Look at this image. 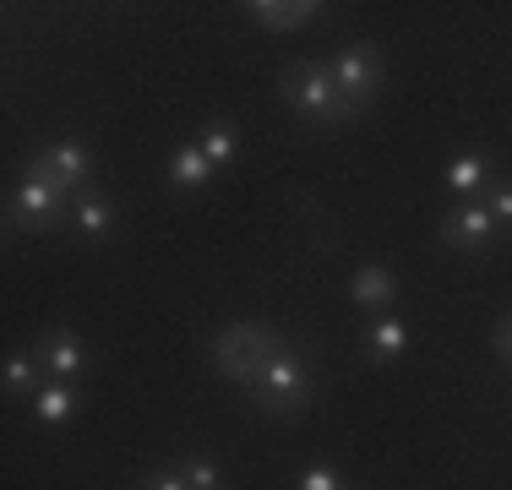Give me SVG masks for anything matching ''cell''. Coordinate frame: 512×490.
Here are the masks:
<instances>
[{"label": "cell", "mask_w": 512, "mask_h": 490, "mask_svg": "<svg viewBox=\"0 0 512 490\" xmlns=\"http://www.w3.org/2000/svg\"><path fill=\"white\" fill-rule=\"evenodd\" d=\"M71 207H77V191H71L44 158L28 153L22 180H17V191H11V202H6V224L28 229V235H50V229L71 224Z\"/></svg>", "instance_id": "1"}, {"label": "cell", "mask_w": 512, "mask_h": 490, "mask_svg": "<svg viewBox=\"0 0 512 490\" xmlns=\"http://www.w3.org/2000/svg\"><path fill=\"white\" fill-rule=\"evenodd\" d=\"M284 349H289V343L278 338L273 327H262V322H229V327H218V333H213V343H207V365L251 392L256 376L267 371V360H278Z\"/></svg>", "instance_id": "2"}, {"label": "cell", "mask_w": 512, "mask_h": 490, "mask_svg": "<svg viewBox=\"0 0 512 490\" xmlns=\"http://www.w3.org/2000/svg\"><path fill=\"white\" fill-rule=\"evenodd\" d=\"M278 93H284V104L295 109L306 126H349V120H360L365 109L349 104L344 93H338L333 71L306 60V66H284L278 71Z\"/></svg>", "instance_id": "3"}, {"label": "cell", "mask_w": 512, "mask_h": 490, "mask_svg": "<svg viewBox=\"0 0 512 490\" xmlns=\"http://www.w3.org/2000/svg\"><path fill=\"white\" fill-rule=\"evenodd\" d=\"M251 398H256V409L273 414V420H295V414H306L316 403V360L306 349L289 343L278 360H267V371L256 376Z\"/></svg>", "instance_id": "4"}, {"label": "cell", "mask_w": 512, "mask_h": 490, "mask_svg": "<svg viewBox=\"0 0 512 490\" xmlns=\"http://www.w3.org/2000/svg\"><path fill=\"white\" fill-rule=\"evenodd\" d=\"M327 71H333L338 93L349 98V104L371 109V98L382 93V77H387V60L376 44H344L333 60H327Z\"/></svg>", "instance_id": "5"}, {"label": "cell", "mask_w": 512, "mask_h": 490, "mask_svg": "<svg viewBox=\"0 0 512 490\" xmlns=\"http://www.w3.org/2000/svg\"><path fill=\"white\" fill-rule=\"evenodd\" d=\"M436 235H442V245L447 251H491L496 240H507L502 229H496V218L485 213V202H453L442 213V229H436Z\"/></svg>", "instance_id": "6"}, {"label": "cell", "mask_w": 512, "mask_h": 490, "mask_svg": "<svg viewBox=\"0 0 512 490\" xmlns=\"http://www.w3.org/2000/svg\"><path fill=\"white\" fill-rule=\"evenodd\" d=\"M33 354H39V365H44V376L50 382H82L88 376V343H82L77 333H66V327H55L50 338H39L33 343Z\"/></svg>", "instance_id": "7"}, {"label": "cell", "mask_w": 512, "mask_h": 490, "mask_svg": "<svg viewBox=\"0 0 512 490\" xmlns=\"http://www.w3.org/2000/svg\"><path fill=\"white\" fill-rule=\"evenodd\" d=\"M33 158H44V164L55 169L60 180H66L71 191H88L93 186V147L82 137H55V142H39L33 147Z\"/></svg>", "instance_id": "8"}, {"label": "cell", "mask_w": 512, "mask_h": 490, "mask_svg": "<svg viewBox=\"0 0 512 490\" xmlns=\"http://www.w3.org/2000/svg\"><path fill=\"white\" fill-rule=\"evenodd\" d=\"M349 294H355L360 311L387 316V311H393V300H398V273L387 262H360L355 273H349Z\"/></svg>", "instance_id": "9"}, {"label": "cell", "mask_w": 512, "mask_h": 490, "mask_svg": "<svg viewBox=\"0 0 512 490\" xmlns=\"http://www.w3.org/2000/svg\"><path fill=\"white\" fill-rule=\"evenodd\" d=\"M246 17L256 28H273V33H289V28H311L316 17H322V0H246Z\"/></svg>", "instance_id": "10"}, {"label": "cell", "mask_w": 512, "mask_h": 490, "mask_svg": "<svg viewBox=\"0 0 512 490\" xmlns=\"http://www.w3.org/2000/svg\"><path fill=\"white\" fill-rule=\"evenodd\" d=\"M71 229H77L82 240L104 245V240H115V229H120V207L99 191H82L77 207H71Z\"/></svg>", "instance_id": "11"}, {"label": "cell", "mask_w": 512, "mask_h": 490, "mask_svg": "<svg viewBox=\"0 0 512 490\" xmlns=\"http://www.w3.org/2000/svg\"><path fill=\"white\" fill-rule=\"evenodd\" d=\"M218 180V169L207 164V153L197 142H186V147H175V158H169V169H164V186L169 191H180V196H197L207 191Z\"/></svg>", "instance_id": "12"}, {"label": "cell", "mask_w": 512, "mask_h": 490, "mask_svg": "<svg viewBox=\"0 0 512 490\" xmlns=\"http://www.w3.org/2000/svg\"><path fill=\"white\" fill-rule=\"evenodd\" d=\"M360 349H365V360H371V365H393V360H404V349H409V327L398 322L393 311H387V316H371Z\"/></svg>", "instance_id": "13"}, {"label": "cell", "mask_w": 512, "mask_h": 490, "mask_svg": "<svg viewBox=\"0 0 512 490\" xmlns=\"http://www.w3.org/2000/svg\"><path fill=\"white\" fill-rule=\"evenodd\" d=\"M442 180H447V191H453L458 202H480L485 186L496 180V169H491V158H485V153H458L453 164H447Z\"/></svg>", "instance_id": "14"}, {"label": "cell", "mask_w": 512, "mask_h": 490, "mask_svg": "<svg viewBox=\"0 0 512 490\" xmlns=\"http://www.w3.org/2000/svg\"><path fill=\"white\" fill-rule=\"evenodd\" d=\"M28 409H33V420H39V425H66V420H77L82 392H77V382H44L28 398Z\"/></svg>", "instance_id": "15"}, {"label": "cell", "mask_w": 512, "mask_h": 490, "mask_svg": "<svg viewBox=\"0 0 512 490\" xmlns=\"http://www.w3.org/2000/svg\"><path fill=\"white\" fill-rule=\"evenodd\" d=\"M50 376H44V365H39V354L33 349H6V392L11 398H33Z\"/></svg>", "instance_id": "16"}, {"label": "cell", "mask_w": 512, "mask_h": 490, "mask_svg": "<svg viewBox=\"0 0 512 490\" xmlns=\"http://www.w3.org/2000/svg\"><path fill=\"white\" fill-rule=\"evenodd\" d=\"M191 142L207 153V164H213V169H229V164H235V147H240V131H235V120H207Z\"/></svg>", "instance_id": "17"}, {"label": "cell", "mask_w": 512, "mask_h": 490, "mask_svg": "<svg viewBox=\"0 0 512 490\" xmlns=\"http://www.w3.org/2000/svg\"><path fill=\"white\" fill-rule=\"evenodd\" d=\"M485 213L496 218V229H502V235H512V175H496L491 186H485Z\"/></svg>", "instance_id": "18"}, {"label": "cell", "mask_w": 512, "mask_h": 490, "mask_svg": "<svg viewBox=\"0 0 512 490\" xmlns=\"http://www.w3.org/2000/svg\"><path fill=\"white\" fill-rule=\"evenodd\" d=\"M180 474H186L191 490H224V469H218L213 458H186V463H180Z\"/></svg>", "instance_id": "19"}, {"label": "cell", "mask_w": 512, "mask_h": 490, "mask_svg": "<svg viewBox=\"0 0 512 490\" xmlns=\"http://www.w3.org/2000/svg\"><path fill=\"white\" fill-rule=\"evenodd\" d=\"M295 490H349V485H344V474H338L333 463H311V469L295 480Z\"/></svg>", "instance_id": "20"}, {"label": "cell", "mask_w": 512, "mask_h": 490, "mask_svg": "<svg viewBox=\"0 0 512 490\" xmlns=\"http://www.w3.org/2000/svg\"><path fill=\"white\" fill-rule=\"evenodd\" d=\"M142 490H191V485H186V474H180V469H158V474L142 480Z\"/></svg>", "instance_id": "21"}, {"label": "cell", "mask_w": 512, "mask_h": 490, "mask_svg": "<svg viewBox=\"0 0 512 490\" xmlns=\"http://www.w3.org/2000/svg\"><path fill=\"white\" fill-rule=\"evenodd\" d=\"M491 349H496V360L512 365V316H502V322L491 327Z\"/></svg>", "instance_id": "22"}]
</instances>
